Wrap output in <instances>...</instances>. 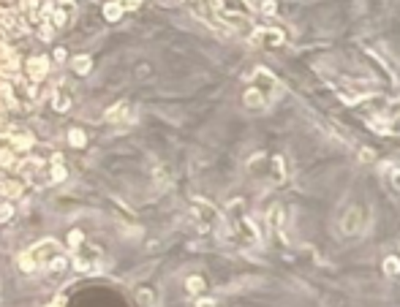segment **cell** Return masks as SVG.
Listing matches in <instances>:
<instances>
[{
	"label": "cell",
	"mask_w": 400,
	"mask_h": 307,
	"mask_svg": "<svg viewBox=\"0 0 400 307\" xmlns=\"http://www.w3.org/2000/svg\"><path fill=\"white\" fill-rule=\"evenodd\" d=\"M392 125H395V128H400V114H398V120H395V123H392Z\"/></svg>",
	"instance_id": "31"
},
{
	"label": "cell",
	"mask_w": 400,
	"mask_h": 307,
	"mask_svg": "<svg viewBox=\"0 0 400 307\" xmlns=\"http://www.w3.org/2000/svg\"><path fill=\"white\" fill-rule=\"evenodd\" d=\"M66 22H68V14L63 8H57L55 14H52V25L55 27H66Z\"/></svg>",
	"instance_id": "20"
},
{
	"label": "cell",
	"mask_w": 400,
	"mask_h": 307,
	"mask_svg": "<svg viewBox=\"0 0 400 307\" xmlns=\"http://www.w3.org/2000/svg\"><path fill=\"white\" fill-rule=\"evenodd\" d=\"M376 158V153L370 147H359V160H365V163H370V160Z\"/></svg>",
	"instance_id": "24"
},
{
	"label": "cell",
	"mask_w": 400,
	"mask_h": 307,
	"mask_svg": "<svg viewBox=\"0 0 400 307\" xmlns=\"http://www.w3.org/2000/svg\"><path fill=\"white\" fill-rule=\"evenodd\" d=\"M63 179H66V169H63V166H55V169H52V182H63Z\"/></svg>",
	"instance_id": "25"
},
{
	"label": "cell",
	"mask_w": 400,
	"mask_h": 307,
	"mask_svg": "<svg viewBox=\"0 0 400 307\" xmlns=\"http://www.w3.org/2000/svg\"><path fill=\"white\" fill-rule=\"evenodd\" d=\"M46 68H49V63H46V57H36V60L30 63V77L36 79V82H41L46 77Z\"/></svg>",
	"instance_id": "10"
},
{
	"label": "cell",
	"mask_w": 400,
	"mask_h": 307,
	"mask_svg": "<svg viewBox=\"0 0 400 307\" xmlns=\"http://www.w3.org/2000/svg\"><path fill=\"white\" fill-rule=\"evenodd\" d=\"M194 212H196V218H199L201 229H215V226H221V212H218L212 204H207V201L196 199L194 201Z\"/></svg>",
	"instance_id": "3"
},
{
	"label": "cell",
	"mask_w": 400,
	"mask_h": 307,
	"mask_svg": "<svg viewBox=\"0 0 400 307\" xmlns=\"http://www.w3.org/2000/svg\"><path fill=\"white\" fill-rule=\"evenodd\" d=\"M55 60H66V49H63V46H60V49H55Z\"/></svg>",
	"instance_id": "28"
},
{
	"label": "cell",
	"mask_w": 400,
	"mask_h": 307,
	"mask_svg": "<svg viewBox=\"0 0 400 307\" xmlns=\"http://www.w3.org/2000/svg\"><path fill=\"white\" fill-rule=\"evenodd\" d=\"M270 174H272V182H283L286 179V160H283V155H275L270 160Z\"/></svg>",
	"instance_id": "8"
},
{
	"label": "cell",
	"mask_w": 400,
	"mask_h": 307,
	"mask_svg": "<svg viewBox=\"0 0 400 307\" xmlns=\"http://www.w3.org/2000/svg\"><path fill=\"white\" fill-rule=\"evenodd\" d=\"M52 106H55V112H68V106H71V98H68L66 92H55V98H52Z\"/></svg>",
	"instance_id": "16"
},
{
	"label": "cell",
	"mask_w": 400,
	"mask_h": 307,
	"mask_svg": "<svg viewBox=\"0 0 400 307\" xmlns=\"http://www.w3.org/2000/svg\"><path fill=\"white\" fill-rule=\"evenodd\" d=\"M46 264H49V266H46V269H49V272H55V275H57V272H63V269H66V266H68V258L57 253V256H52V258H49V261H46Z\"/></svg>",
	"instance_id": "17"
},
{
	"label": "cell",
	"mask_w": 400,
	"mask_h": 307,
	"mask_svg": "<svg viewBox=\"0 0 400 307\" xmlns=\"http://www.w3.org/2000/svg\"><path fill=\"white\" fill-rule=\"evenodd\" d=\"M49 307H63V297H57V299H55V302H52Z\"/></svg>",
	"instance_id": "30"
},
{
	"label": "cell",
	"mask_w": 400,
	"mask_h": 307,
	"mask_svg": "<svg viewBox=\"0 0 400 307\" xmlns=\"http://www.w3.org/2000/svg\"><path fill=\"white\" fill-rule=\"evenodd\" d=\"M253 87L262 90L267 95V101L272 103V101H275V95H278V79L272 77L267 68H256V71H253Z\"/></svg>",
	"instance_id": "4"
},
{
	"label": "cell",
	"mask_w": 400,
	"mask_h": 307,
	"mask_svg": "<svg viewBox=\"0 0 400 307\" xmlns=\"http://www.w3.org/2000/svg\"><path fill=\"white\" fill-rule=\"evenodd\" d=\"M71 68H74L77 74H90V68H93L90 55H79V57H74V60H71Z\"/></svg>",
	"instance_id": "12"
},
{
	"label": "cell",
	"mask_w": 400,
	"mask_h": 307,
	"mask_svg": "<svg viewBox=\"0 0 400 307\" xmlns=\"http://www.w3.org/2000/svg\"><path fill=\"white\" fill-rule=\"evenodd\" d=\"M196 307H218V302L212 297H199L196 299Z\"/></svg>",
	"instance_id": "26"
},
{
	"label": "cell",
	"mask_w": 400,
	"mask_h": 307,
	"mask_svg": "<svg viewBox=\"0 0 400 307\" xmlns=\"http://www.w3.org/2000/svg\"><path fill=\"white\" fill-rule=\"evenodd\" d=\"M52 163H55V166H63V155L55 153V155H52Z\"/></svg>",
	"instance_id": "29"
},
{
	"label": "cell",
	"mask_w": 400,
	"mask_h": 307,
	"mask_svg": "<svg viewBox=\"0 0 400 307\" xmlns=\"http://www.w3.org/2000/svg\"><path fill=\"white\" fill-rule=\"evenodd\" d=\"M103 16H106L109 22H117L120 16H123V5L117 3V0H112V3L103 5Z\"/></svg>",
	"instance_id": "13"
},
{
	"label": "cell",
	"mask_w": 400,
	"mask_h": 307,
	"mask_svg": "<svg viewBox=\"0 0 400 307\" xmlns=\"http://www.w3.org/2000/svg\"><path fill=\"white\" fill-rule=\"evenodd\" d=\"M390 182H392V188L400 193V169H392V171H390Z\"/></svg>",
	"instance_id": "27"
},
{
	"label": "cell",
	"mask_w": 400,
	"mask_h": 307,
	"mask_svg": "<svg viewBox=\"0 0 400 307\" xmlns=\"http://www.w3.org/2000/svg\"><path fill=\"white\" fill-rule=\"evenodd\" d=\"M14 218V207L11 204H0V223H8Z\"/></svg>",
	"instance_id": "23"
},
{
	"label": "cell",
	"mask_w": 400,
	"mask_h": 307,
	"mask_svg": "<svg viewBox=\"0 0 400 307\" xmlns=\"http://www.w3.org/2000/svg\"><path fill=\"white\" fill-rule=\"evenodd\" d=\"M204 288H207V283H204V277H201V275H191L188 280H185V291H188L191 297H199Z\"/></svg>",
	"instance_id": "9"
},
{
	"label": "cell",
	"mask_w": 400,
	"mask_h": 307,
	"mask_svg": "<svg viewBox=\"0 0 400 307\" xmlns=\"http://www.w3.org/2000/svg\"><path fill=\"white\" fill-rule=\"evenodd\" d=\"M82 239H85V234L79 229H74L71 234H68V247H71V250H77L79 245H82Z\"/></svg>",
	"instance_id": "19"
},
{
	"label": "cell",
	"mask_w": 400,
	"mask_h": 307,
	"mask_svg": "<svg viewBox=\"0 0 400 307\" xmlns=\"http://www.w3.org/2000/svg\"><path fill=\"white\" fill-rule=\"evenodd\" d=\"M368 229V210L365 207H351L343 218H340V231L349 236H357Z\"/></svg>",
	"instance_id": "1"
},
{
	"label": "cell",
	"mask_w": 400,
	"mask_h": 307,
	"mask_svg": "<svg viewBox=\"0 0 400 307\" xmlns=\"http://www.w3.org/2000/svg\"><path fill=\"white\" fill-rule=\"evenodd\" d=\"M381 266H384L387 277H400V256H387Z\"/></svg>",
	"instance_id": "11"
},
{
	"label": "cell",
	"mask_w": 400,
	"mask_h": 307,
	"mask_svg": "<svg viewBox=\"0 0 400 307\" xmlns=\"http://www.w3.org/2000/svg\"><path fill=\"white\" fill-rule=\"evenodd\" d=\"M242 103H245L248 109H253V112H262V109H267L270 106V101H267V95L262 90H256L251 84V87L245 90V95H242Z\"/></svg>",
	"instance_id": "6"
},
{
	"label": "cell",
	"mask_w": 400,
	"mask_h": 307,
	"mask_svg": "<svg viewBox=\"0 0 400 307\" xmlns=\"http://www.w3.org/2000/svg\"><path fill=\"white\" fill-rule=\"evenodd\" d=\"M27 256H30L36 264H46L52 256H57V242H55V239H44V242H38V245L33 247V250L27 253Z\"/></svg>",
	"instance_id": "5"
},
{
	"label": "cell",
	"mask_w": 400,
	"mask_h": 307,
	"mask_svg": "<svg viewBox=\"0 0 400 307\" xmlns=\"http://www.w3.org/2000/svg\"><path fill=\"white\" fill-rule=\"evenodd\" d=\"M136 302L142 307H155V294L150 288H139L136 291Z\"/></svg>",
	"instance_id": "15"
},
{
	"label": "cell",
	"mask_w": 400,
	"mask_h": 307,
	"mask_svg": "<svg viewBox=\"0 0 400 307\" xmlns=\"http://www.w3.org/2000/svg\"><path fill=\"white\" fill-rule=\"evenodd\" d=\"M68 144H71V147H85V144H88V136H85V131H79V128L68 131Z\"/></svg>",
	"instance_id": "18"
},
{
	"label": "cell",
	"mask_w": 400,
	"mask_h": 307,
	"mask_svg": "<svg viewBox=\"0 0 400 307\" xmlns=\"http://www.w3.org/2000/svg\"><path fill=\"white\" fill-rule=\"evenodd\" d=\"M267 220H270V229L275 231V234L281 236L283 242H286L289 236H286V229H283V207H281V204H275V207L270 210V215H267Z\"/></svg>",
	"instance_id": "7"
},
{
	"label": "cell",
	"mask_w": 400,
	"mask_h": 307,
	"mask_svg": "<svg viewBox=\"0 0 400 307\" xmlns=\"http://www.w3.org/2000/svg\"><path fill=\"white\" fill-rule=\"evenodd\" d=\"M125 112H128V103L120 101L117 106H112V109L106 112V120H109V123H117V120H123V117H125Z\"/></svg>",
	"instance_id": "14"
},
{
	"label": "cell",
	"mask_w": 400,
	"mask_h": 307,
	"mask_svg": "<svg viewBox=\"0 0 400 307\" xmlns=\"http://www.w3.org/2000/svg\"><path fill=\"white\" fill-rule=\"evenodd\" d=\"M251 41L256 46H267V49H275V46H283L286 44V33L281 27H272V25H264V27H256L251 36Z\"/></svg>",
	"instance_id": "2"
},
{
	"label": "cell",
	"mask_w": 400,
	"mask_h": 307,
	"mask_svg": "<svg viewBox=\"0 0 400 307\" xmlns=\"http://www.w3.org/2000/svg\"><path fill=\"white\" fill-rule=\"evenodd\" d=\"M259 8H262V14H267V16H275L278 14V3H275V0H262Z\"/></svg>",
	"instance_id": "21"
},
{
	"label": "cell",
	"mask_w": 400,
	"mask_h": 307,
	"mask_svg": "<svg viewBox=\"0 0 400 307\" xmlns=\"http://www.w3.org/2000/svg\"><path fill=\"white\" fill-rule=\"evenodd\" d=\"M36 266H38V264L33 261V258L27 256V253H25V256H19V269H22V272H33Z\"/></svg>",
	"instance_id": "22"
}]
</instances>
